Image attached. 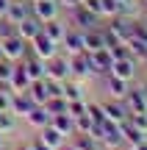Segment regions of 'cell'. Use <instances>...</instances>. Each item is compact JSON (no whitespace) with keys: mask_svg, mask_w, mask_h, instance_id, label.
<instances>
[{"mask_svg":"<svg viewBox=\"0 0 147 150\" xmlns=\"http://www.w3.org/2000/svg\"><path fill=\"white\" fill-rule=\"evenodd\" d=\"M70 25L81 28V31H92V28H100V25H103V17L94 14L86 3H81V6H75V8L70 11Z\"/></svg>","mask_w":147,"mask_h":150,"instance_id":"obj_1","label":"cell"},{"mask_svg":"<svg viewBox=\"0 0 147 150\" xmlns=\"http://www.w3.org/2000/svg\"><path fill=\"white\" fill-rule=\"evenodd\" d=\"M0 47H3V56H6V59L17 64V61H22L28 56L31 42H25L20 33H11V36H3V39H0Z\"/></svg>","mask_w":147,"mask_h":150,"instance_id":"obj_2","label":"cell"},{"mask_svg":"<svg viewBox=\"0 0 147 150\" xmlns=\"http://www.w3.org/2000/svg\"><path fill=\"white\" fill-rule=\"evenodd\" d=\"M139 64H142V61H136L133 56L114 59V61H111V75H117V78H122V81H128V83H133V81L139 78Z\"/></svg>","mask_w":147,"mask_h":150,"instance_id":"obj_3","label":"cell"},{"mask_svg":"<svg viewBox=\"0 0 147 150\" xmlns=\"http://www.w3.org/2000/svg\"><path fill=\"white\" fill-rule=\"evenodd\" d=\"M67 59H70V78H78V81H89V78H94L86 50H81V53H72V56H67Z\"/></svg>","mask_w":147,"mask_h":150,"instance_id":"obj_4","label":"cell"},{"mask_svg":"<svg viewBox=\"0 0 147 150\" xmlns=\"http://www.w3.org/2000/svg\"><path fill=\"white\" fill-rule=\"evenodd\" d=\"M136 22L139 20H131V17H125V14H117V17H111V20H106V25L117 33V39L128 42V39L136 33Z\"/></svg>","mask_w":147,"mask_h":150,"instance_id":"obj_5","label":"cell"},{"mask_svg":"<svg viewBox=\"0 0 147 150\" xmlns=\"http://www.w3.org/2000/svg\"><path fill=\"white\" fill-rule=\"evenodd\" d=\"M100 106H103L106 122H117V125H122V122L128 120V106H125V100H114V97H106V100H100Z\"/></svg>","mask_w":147,"mask_h":150,"instance_id":"obj_6","label":"cell"},{"mask_svg":"<svg viewBox=\"0 0 147 150\" xmlns=\"http://www.w3.org/2000/svg\"><path fill=\"white\" fill-rule=\"evenodd\" d=\"M31 53L39 56L42 61H50L56 53H58V45H56L50 36H44V33H36V36L31 39Z\"/></svg>","mask_w":147,"mask_h":150,"instance_id":"obj_7","label":"cell"},{"mask_svg":"<svg viewBox=\"0 0 147 150\" xmlns=\"http://www.w3.org/2000/svg\"><path fill=\"white\" fill-rule=\"evenodd\" d=\"M103 89H106V97L125 100L131 83H128V81H122V78H117V75H111V72H106V75H103Z\"/></svg>","mask_w":147,"mask_h":150,"instance_id":"obj_8","label":"cell"},{"mask_svg":"<svg viewBox=\"0 0 147 150\" xmlns=\"http://www.w3.org/2000/svg\"><path fill=\"white\" fill-rule=\"evenodd\" d=\"M111 53H108V47H100V50H92L89 53V64H92V72H94V78H103L106 72H111Z\"/></svg>","mask_w":147,"mask_h":150,"instance_id":"obj_9","label":"cell"},{"mask_svg":"<svg viewBox=\"0 0 147 150\" xmlns=\"http://www.w3.org/2000/svg\"><path fill=\"white\" fill-rule=\"evenodd\" d=\"M100 145L103 150H117L125 145V139H122V131L117 122H103V134H100Z\"/></svg>","mask_w":147,"mask_h":150,"instance_id":"obj_10","label":"cell"},{"mask_svg":"<svg viewBox=\"0 0 147 150\" xmlns=\"http://www.w3.org/2000/svg\"><path fill=\"white\" fill-rule=\"evenodd\" d=\"M31 11H33V14H36L42 22L61 17V6H58V0H31Z\"/></svg>","mask_w":147,"mask_h":150,"instance_id":"obj_11","label":"cell"},{"mask_svg":"<svg viewBox=\"0 0 147 150\" xmlns=\"http://www.w3.org/2000/svg\"><path fill=\"white\" fill-rule=\"evenodd\" d=\"M67 31H70V20H64V17H56V20L42 22V33L50 36L56 45H61V39L67 36Z\"/></svg>","mask_w":147,"mask_h":150,"instance_id":"obj_12","label":"cell"},{"mask_svg":"<svg viewBox=\"0 0 147 150\" xmlns=\"http://www.w3.org/2000/svg\"><path fill=\"white\" fill-rule=\"evenodd\" d=\"M22 67H25V72H28V78L31 81H39V78H47V61H42L39 56H33L31 50H28V56L20 61Z\"/></svg>","mask_w":147,"mask_h":150,"instance_id":"obj_13","label":"cell"},{"mask_svg":"<svg viewBox=\"0 0 147 150\" xmlns=\"http://www.w3.org/2000/svg\"><path fill=\"white\" fill-rule=\"evenodd\" d=\"M36 136H39V139H42L47 147H53V150H58L61 145H67V142H70L58 128H56V125H50V122L44 125V128H39V131H36Z\"/></svg>","mask_w":147,"mask_h":150,"instance_id":"obj_14","label":"cell"},{"mask_svg":"<svg viewBox=\"0 0 147 150\" xmlns=\"http://www.w3.org/2000/svg\"><path fill=\"white\" fill-rule=\"evenodd\" d=\"M28 14H33L31 11V0H8V8H6V14H3V20H8V22H20V20H25Z\"/></svg>","mask_w":147,"mask_h":150,"instance_id":"obj_15","label":"cell"},{"mask_svg":"<svg viewBox=\"0 0 147 150\" xmlns=\"http://www.w3.org/2000/svg\"><path fill=\"white\" fill-rule=\"evenodd\" d=\"M61 47L67 50V56L81 53V50H83V31H81V28H75V25H70V31H67V36L61 39L58 50H61Z\"/></svg>","mask_w":147,"mask_h":150,"instance_id":"obj_16","label":"cell"},{"mask_svg":"<svg viewBox=\"0 0 147 150\" xmlns=\"http://www.w3.org/2000/svg\"><path fill=\"white\" fill-rule=\"evenodd\" d=\"M47 78L67 81V78H70V59H67V56H58V53H56L53 59L47 61Z\"/></svg>","mask_w":147,"mask_h":150,"instance_id":"obj_17","label":"cell"},{"mask_svg":"<svg viewBox=\"0 0 147 150\" xmlns=\"http://www.w3.org/2000/svg\"><path fill=\"white\" fill-rule=\"evenodd\" d=\"M17 33H20L25 42H31L36 33H42V20H39L36 14H28L25 20H20V22H17Z\"/></svg>","mask_w":147,"mask_h":150,"instance_id":"obj_18","label":"cell"},{"mask_svg":"<svg viewBox=\"0 0 147 150\" xmlns=\"http://www.w3.org/2000/svg\"><path fill=\"white\" fill-rule=\"evenodd\" d=\"M61 95L67 100H86V81H78V78H67L61 83Z\"/></svg>","mask_w":147,"mask_h":150,"instance_id":"obj_19","label":"cell"},{"mask_svg":"<svg viewBox=\"0 0 147 150\" xmlns=\"http://www.w3.org/2000/svg\"><path fill=\"white\" fill-rule=\"evenodd\" d=\"M83 3H86L94 14H100L103 20H111V17L120 14V3H117V0H83Z\"/></svg>","mask_w":147,"mask_h":150,"instance_id":"obj_20","label":"cell"},{"mask_svg":"<svg viewBox=\"0 0 147 150\" xmlns=\"http://www.w3.org/2000/svg\"><path fill=\"white\" fill-rule=\"evenodd\" d=\"M125 106H128V111H147V97H144V92L139 89L136 83H131V89H128Z\"/></svg>","mask_w":147,"mask_h":150,"instance_id":"obj_21","label":"cell"},{"mask_svg":"<svg viewBox=\"0 0 147 150\" xmlns=\"http://www.w3.org/2000/svg\"><path fill=\"white\" fill-rule=\"evenodd\" d=\"M36 106V103L31 100V97L25 95V92H11V114H17V117H25L28 111H31V108Z\"/></svg>","mask_w":147,"mask_h":150,"instance_id":"obj_22","label":"cell"},{"mask_svg":"<svg viewBox=\"0 0 147 150\" xmlns=\"http://www.w3.org/2000/svg\"><path fill=\"white\" fill-rule=\"evenodd\" d=\"M22 120H25V122L31 125L33 131H39V128H44V125L50 122V111H47L44 106H33V108H31V111H28Z\"/></svg>","mask_w":147,"mask_h":150,"instance_id":"obj_23","label":"cell"},{"mask_svg":"<svg viewBox=\"0 0 147 150\" xmlns=\"http://www.w3.org/2000/svg\"><path fill=\"white\" fill-rule=\"evenodd\" d=\"M50 125H56V128H58L67 139H72V136H75V117H70L67 111H64V114H53V117H50Z\"/></svg>","mask_w":147,"mask_h":150,"instance_id":"obj_24","label":"cell"},{"mask_svg":"<svg viewBox=\"0 0 147 150\" xmlns=\"http://www.w3.org/2000/svg\"><path fill=\"white\" fill-rule=\"evenodd\" d=\"M28 83H31V78H28L25 67L17 61V64H14V72H11V81H8V89H11V92H25Z\"/></svg>","mask_w":147,"mask_h":150,"instance_id":"obj_25","label":"cell"},{"mask_svg":"<svg viewBox=\"0 0 147 150\" xmlns=\"http://www.w3.org/2000/svg\"><path fill=\"white\" fill-rule=\"evenodd\" d=\"M100 47H106V42H103V25L92 28V31H83V50L92 53V50H100Z\"/></svg>","mask_w":147,"mask_h":150,"instance_id":"obj_26","label":"cell"},{"mask_svg":"<svg viewBox=\"0 0 147 150\" xmlns=\"http://www.w3.org/2000/svg\"><path fill=\"white\" fill-rule=\"evenodd\" d=\"M25 95L31 97L36 106H44L47 103V89H44V78H39V81H31L28 83V89H25Z\"/></svg>","mask_w":147,"mask_h":150,"instance_id":"obj_27","label":"cell"},{"mask_svg":"<svg viewBox=\"0 0 147 150\" xmlns=\"http://www.w3.org/2000/svg\"><path fill=\"white\" fill-rule=\"evenodd\" d=\"M125 45H128V50H131V56H133L136 61H147V42L139 36V33H133Z\"/></svg>","mask_w":147,"mask_h":150,"instance_id":"obj_28","label":"cell"},{"mask_svg":"<svg viewBox=\"0 0 147 150\" xmlns=\"http://www.w3.org/2000/svg\"><path fill=\"white\" fill-rule=\"evenodd\" d=\"M120 131H122V139H125V145H131V147L136 145V142H142L144 136H147L144 131H139L136 125H131V122H128V120H125V122L120 125Z\"/></svg>","mask_w":147,"mask_h":150,"instance_id":"obj_29","label":"cell"},{"mask_svg":"<svg viewBox=\"0 0 147 150\" xmlns=\"http://www.w3.org/2000/svg\"><path fill=\"white\" fill-rule=\"evenodd\" d=\"M72 145H75L78 150H100V147H103L92 134H75V136H72Z\"/></svg>","mask_w":147,"mask_h":150,"instance_id":"obj_30","label":"cell"},{"mask_svg":"<svg viewBox=\"0 0 147 150\" xmlns=\"http://www.w3.org/2000/svg\"><path fill=\"white\" fill-rule=\"evenodd\" d=\"M17 125H20V117H17V114H11V111L0 114V134L3 136H11L17 131Z\"/></svg>","mask_w":147,"mask_h":150,"instance_id":"obj_31","label":"cell"},{"mask_svg":"<svg viewBox=\"0 0 147 150\" xmlns=\"http://www.w3.org/2000/svg\"><path fill=\"white\" fill-rule=\"evenodd\" d=\"M44 108H47L50 111V117H53V114H64L67 111V97H47V103H44Z\"/></svg>","mask_w":147,"mask_h":150,"instance_id":"obj_32","label":"cell"},{"mask_svg":"<svg viewBox=\"0 0 147 150\" xmlns=\"http://www.w3.org/2000/svg\"><path fill=\"white\" fill-rule=\"evenodd\" d=\"M128 122L147 134V111H128Z\"/></svg>","mask_w":147,"mask_h":150,"instance_id":"obj_33","label":"cell"},{"mask_svg":"<svg viewBox=\"0 0 147 150\" xmlns=\"http://www.w3.org/2000/svg\"><path fill=\"white\" fill-rule=\"evenodd\" d=\"M86 111H89V117H92L94 122H106V114H103V106H100L97 100H92V103L86 100Z\"/></svg>","mask_w":147,"mask_h":150,"instance_id":"obj_34","label":"cell"},{"mask_svg":"<svg viewBox=\"0 0 147 150\" xmlns=\"http://www.w3.org/2000/svg\"><path fill=\"white\" fill-rule=\"evenodd\" d=\"M11 72H14V61H8V59H0V83H3V86H8V81H11Z\"/></svg>","mask_w":147,"mask_h":150,"instance_id":"obj_35","label":"cell"},{"mask_svg":"<svg viewBox=\"0 0 147 150\" xmlns=\"http://www.w3.org/2000/svg\"><path fill=\"white\" fill-rule=\"evenodd\" d=\"M61 83H64V81L44 78V89H47V97H58V95H61ZM61 97H64V95H61Z\"/></svg>","mask_w":147,"mask_h":150,"instance_id":"obj_36","label":"cell"},{"mask_svg":"<svg viewBox=\"0 0 147 150\" xmlns=\"http://www.w3.org/2000/svg\"><path fill=\"white\" fill-rule=\"evenodd\" d=\"M0 111H11V89L0 86Z\"/></svg>","mask_w":147,"mask_h":150,"instance_id":"obj_37","label":"cell"},{"mask_svg":"<svg viewBox=\"0 0 147 150\" xmlns=\"http://www.w3.org/2000/svg\"><path fill=\"white\" fill-rule=\"evenodd\" d=\"M81 3H83V0H58V6H61V8H67V11H72L75 6H81Z\"/></svg>","mask_w":147,"mask_h":150,"instance_id":"obj_38","label":"cell"},{"mask_svg":"<svg viewBox=\"0 0 147 150\" xmlns=\"http://www.w3.org/2000/svg\"><path fill=\"white\" fill-rule=\"evenodd\" d=\"M31 147H33V150H53V147H47V145H44L39 136H36V139H31Z\"/></svg>","mask_w":147,"mask_h":150,"instance_id":"obj_39","label":"cell"},{"mask_svg":"<svg viewBox=\"0 0 147 150\" xmlns=\"http://www.w3.org/2000/svg\"><path fill=\"white\" fill-rule=\"evenodd\" d=\"M14 150H33V147H31V142H17Z\"/></svg>","mask_w":147,"mask_h":150,"instance_id":"obj_40","label":"cell"},{"mask_svg":"<svg viewBox=\"0 0 147 150\" xmlns=\"http://www.w3.org/2000/svg\"><path fill=\"white\" fill-rule=\"evenodd\" d=\"M133 150H147V136H144L142 142H136V145H133Z\"/></svg>","mask_w":147,"mask_h":150,"instance_id":"obj_41","label":"cell"},{"mask_svg":"<svg viewBox=\"0 0 147 150\" xmlns=\"http://www.w3.org/2000/svg\"><path fill=\"white\" fill-rule=\"evenodd\" d=\"M58 150H78V147H75V145H72V139H70V142H67V145H61Z\"/></svg>","mask_w":147,"mask_h":150,"instance_id":"obj_42","label":"cell"},{"mask_svg":"<svg viewBox=\"0 0 147 150\" xmlns=\"http://www.w3.org/2000/svg\"><path fill=\"white\" fill-rule=\"evenodd\" d=\"M6 8H8V0H0V17L6 14Z\"/></svg>","mask_w":147,"mask_h":150,"instance_id":"obj_43","label":"cell"},{"mask_svg":"<svg viewBox=\"0 0 147 150\" xmlns=\"http://www.w3.org/2000/svg\"><path fill=\"white\" fill-rule=\"evenodd\" d=\"M0 150H14V147H11V145H6V142H3V145H0Z\"/></svg>","mask_w":147,"mask_h":150,"instance_id":"obj_44","label":"cell"},{"mask_svg":"<svg viewBox=\"0 0 147 150\" xmlns=\"http://www.w3.org/2000/svg\"><path fill=\"white\" fill-rule=\"evenodd\" d=\"M117 150H133V147L131 145H122V147H117Z\"/></svg>","mask_w":147,"mask_h":150,"instance_id":"obj_45","label":"cell"},{"mask_svg":"<svg viewBox=\"0 0 147 150\" xmlns=\"http://www.w3.org/2000/svg\"><path fill=\"white\" fill-rule=\"evenodd\" d=\"M3 142H6V136H3V134H0V145H3Z\"/></svg>","mask_w":147,"mask_h":150,"instance_id":"obj_46","label":"cell"},{"mask_svg":"<svg viewBox=\"0 0 147 150\" xmlns=\"http://www.w3.org/2000/svg\"><path fill=\"white\" fill-rule=\"evenodd\" d=\"M0 59H6V56H3V47H0Z\"/></svg>","mask_w":147,"mask_h":150,"instance_id":"obj_47","label":"cell"},{"mask_svg":"<svg viewBox=\"0 0 147 150\" xmlns=\"http://www.w3.org/2000/svg\"><path fill=\"white\" fill-rule=\"evenodd\" d=\"M142 6H144V8H147V0H142Z\"/></svg>","mask_w":147,"mask_h":150,"instance_id":"obj_48","label":"cell"},{"mask_svg":"<svg viewBox=\"0 0 147 150\" xmlns=\"http://www.w3.org/2000/svg\"><path fill=\"white\" fill-rule=\"evenodd\" d=\"M0 114H3V111H0Z\"/></svg>","mask_w":147,"mask_h":150,"instance_id":"obj_49","label":"cell"},{"mask_svg":"<svg viewBox=\"0 0 147 150\" xmlns=\"http://www.w3.org/2000/svg\"><path fill=\"white\" fill-rule=\"evenodd\" d=\"M0 86H3V83H0Z\"/></svg>","mask_w":147,"mask_h":150,"instance_id":"obj_50","label":"cell"}]
</instances>
